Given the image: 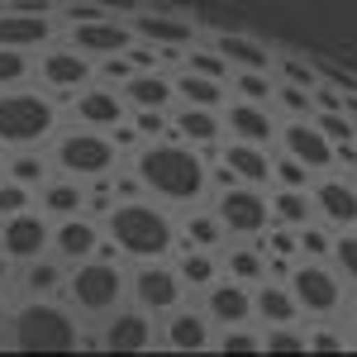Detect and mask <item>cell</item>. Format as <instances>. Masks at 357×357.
Here are the masks:
<instances>
[{"mask_svg": "<svg viewBox=\"0 0 357 357\" xmlns=\"http://www.w3.org/2000/svg\"><path fill=\"white\" fill-rule=\"evenodd\" d=\"M129 167L143 181V195L167 200V205H195L210 191V162L186 138H143Z\"/></svg>", "mask_w": 357, "mask_h": 357, "instance_id": "6da1fadb", "label": "cell"}, {"mask_svg": "<svg viewBox=\"0 0 357 357\" xmlns=\"http://www.w3.org/2000/svg\"><path fill=\"white\" fill-rule=\"evenodd\" d=\"M105 234H110V248L119 257H134V262H158V257H172V248L181 243L176 238V224L162 205H148L143 195L134 200H119L105 210Z\"/></svg>", "mask_w": 357, "mask_h": 357, "instance_id": "7a4b0ae2", "label": "cell"}, {"mask_svg": "<svg viewBox=\"0 0 357 357\" xmlns=\"http://www.w3.org/2000/svg\"><path fill=\"white\" fill-rule=\"evenodd\" d=\"M10 348L15 353H77L82 348V324L67 305L53 296H29L10 314Z\"/></svg>", "mask_w": 357, "mask_h": 357, "instance_id": "3957f363", "label": "cell"}, {"mask_svg": "<svg viewBox=\"0 0 357 357\" xmlns=\"http://www.w3.org/2000/svg\"><path fill=\"white\" fill-rule=\"evenodd\" d=\"M62 296H67V305H72L77 314H91V319H105L110 310H119L124 296H129L119 252H114V248H100L96 257L72 262V272L62 281Z\"/></svg>", "mask_w": 357, "mask_h": 357, "instance_id": "277c9868", "label": "cell"}, {"mask_svg": "<svg viewBox=\"0 0 357 357\" xmlns=\"http://www.w3.org/2000/svg\"><path fill=\"white\" fill-rule=\"evenodd\" d=\"M57 134V105L53 96L38 91H0V148H38Z\"/></svg>", "mask_w": 357, "mask_h": 357, "instance_id": "5b68a950", "label": "cell"}, {"mask_svg": "<svg viewBox=\"0 0 357 357\" xmlns=\"http://www.w3.org/2000/svg\"><path fill=\"white\" fill-rule=\"evenodd\" d=\"M53 162L62 176L96 181V176H110L119 167V143L110 129H72L53 143Z\"/></svg>", "mask_w": 357, "mask_h": 357, "instance_id": "8992f818", "label": "cell"}, {"mask_svg": "<svg viewBox=\"0 0 357 357\" xmlns=\"http://www.w3.org/2000/svg\"><path fill=\"white\" fill-rule=\"evenodd\" d=\"M286 286H291V296L301 305V314H314V319H329L343 305V276L329 272L319 257H310V262L301 257L291 267V276H286Z\"/></svg>", "mask_w": 357, "mask_h": 357, "instance_id": "52a82bcc", "label": "cell"}, {"mask_svg": "<svg viewBox=\"0 0 357 357\" xmlns=\"http://www.w3.org/2000/svg\"><path fill=\"white\" fill-rule=\"evenodd\" d=\"M215 215H220L224 234L257 238V234H267V224H272V205H267L262 186L234 181V186H224V191H220V200H215Z\"/></svg>", "mask_w": 357, "mask_h": 357, "instance_id": "ba28073f", "label": "cell"}, {"mask_svg": "<svg viewBox=\"0 0 357 357\" xmlns=\"http://www.w3.org/2000/svg\"><path fill=\"white\" fill-rule=\"evenodd\" d=\"M129 296H134L138 310H148V314H172L176 305L186 301V281L176 267H167V257L158 262H143L129 281Z\"/></svg>", "mask_w": 357, "mask_h": 357, "instance_id": "9c48e42d", "label": "cell"}, {"mask_svg": "<svg viewBox=\"0 0 357 357\" xmlns=\"http://www.w3.org/2000/svg\"><path fill=\"white\" fill-rule=\"evenodd\" d=\"M33 72H38V82L48 86V91H62V96H72V91H82V86L96 82V57H86L82 48H48V53L33 62Z\"/></svg>", "mask_w": 357, "mask_h": 357, "instance_id": "30bf717a", "label": "cell"}, {"mask_svg": "<svg viewBox=\"0 0 357 357\" xmlns=\"http://www.w3.org/2000/svg\"><path fill=\"white\" fill-rule=\"evenodd\" d=\"M48 243H53V224L38 210H20V215L0 220V252L10 262H33L38 252H48Z\"/></svg>", "mask_w": 357, "mask_h": 357, "instance_id": "8fae6325", "label": "cell"}, {"mask_svg": "<svg viewBox=\"0 0 357 357\" xmlns=\"http://www.w3.org/2000/svg\"><path fill=\"white\" fill-rule=\"evenodd\" d=\"M276 143H281V153H291V158L305 162L310 172H329V167H338L333 162V138H324V129H319L314 119H281Z\"/></svg>", "mask_w": 357, "mask_h": 357, "instance_id": "7c38bea8", "label": "cell"}, {"mask_svg": "<svg viewBox=\"0 0 357 357\" xmlns=\"http://www.w3.org/2000/svg\"><path fill=\"white\" fill-rule=\"evenodd\" d=\"M158 343V324L148 310H110L105 329H100V348L105 353H148Z\"/></svg>", "mask_w": 357, "mask_h": 357, "instance_id": "4fadbf2b", "label": "cell"}, {"mask_svg": "<svg viewBox=\"0 0 357 357\" xmlns=\"http://www.w3.org/2000/svg\"><path fill=\"white\" fill-rule=\"evenodd\" d=\"M129 29H134V38H148L153 48H162V57L186 53L195 43V24L181 20V15H172V10H134L129 15Z\"/></svg>", "mask_w": 357, "mask_h": 357, "instance_id": "5bb4252c", "label": "cell"}, {"mask_svg": "<svg viewBox=\"0 0 357 357\" xmlns=\"http://www.w3.org/2000/svg\"><path fill=\"white\" fill-rule=\"evenodd\" d=\"M57 38V24L48 20V10H20V5H5L0 10V48H43Z\"/></svg>", "mask_w": 357, "mask_h": 357, "instance_id": "9a60e30c", "label": "cell"}, {"mask_svg": "<svg viewBox=\"0 0 357 357\" xmlns=\"http://www.w3.org/2000/svg\"><path fill=\"white\" fill-rule=\"evenodd\" d=\"M158 343H167L172 353H210V348H215L210 314H205V310H186V305H176V310L167 314V324L158 329Z\"/></svg>", "mask_w": 357, "mask_h": 357, "instance_id": "2e32d148", "label": "cell"}, {"mask_svg": "<svg viewBox=\"0 0 357 357\" xmlns=\"http://www.w3.org/2000/svg\"><path fill=\"white\" fill-rule=\"evenodd\" d=\"M134 43V29L129 20H105V15H96V20H77L72 24V48H82L86 57H110V53H124Z\"/></svg>", "mask_w": 357, "mask_h": 357, "instance_id": "e0dca14e", "label": "cell"}, {"mask_svg": "<svg viewBox=\"0 0 357 357\" xmlns=\"http://www.w3.org/2000/svg\"><path fill=\"white\" fill-rule=\"evenodd\" d=\"M124 91H110V86H82L77 96H72V114L82 119L86 129H114V124H124L129 114H124Z\"/></svg>", "mask_w": 357, "mask_h": 357, "instance_id": "ac0fdd59", "label": "cell"}, {"mask_svg": "<svg viewBox=\"0 0 357 357\" xmlns=\"http://www.w3.org/2000/svg\"><path fill=\"white\" fill-rule=\"evenodd\" d=\"M205 314H210V324H248V319H257L252 314V286L248 281H210L205 286Z\"/></svg>", "mask_w": 357, "mask_h": 357, "instance_id": "d6986e66", "label": "cell"}, {"mask_svg": "<svg viewBox=\"0 0 357 357\" xmlns=\"http://www.w3.org/2000/svg\"><path fill=\"white\" fill-rule=\"evenodd\" d=\"M48 248L62 262H86V257H96L105 248V234H100V224L86 220V215H67V220L53 224V243Z\"/></svg>", "mask_w": 357, "mask_h": 357, "instance_id": "ffe728a7", "label": "cell"}, {"mask_svg": "<svg viewBox=\"0 0 357 357\" xmlns=\"http://www.w3.org/2000/svg\"><path fill=\"white\" fill-rule=\"evenodd\" d=\"M224 129H229L234 138H243V143H262V148H272L281 119H276L267 105H257V100H234V105L224 110Z\"/></svg>", "mask_w": 357, "mask_h": 357, "instance_id": "44dd1931", "label": "cell"}, {"mask_svg": "<svg viewBox=\"0 0 357 357\" xmlns=\"http://www.w3.org/2000/svg\"><path fill=\"white\" fill-rule=\"evenodd\" d=\"M310 200L314 210L333 224V229H357V186L343 181V176H324L310 186Z\"/></svg>", "mask_w": 357, "mask_h": 357, "instance_id": "7402d4cb", "label": "cell"}, {"mask_svg": "<svg viewBox=\"0 0 357 357\" xmlns=\"http://www.w3.org/2000/svg\"><path fill=\"white\" fill-rule=\"evenodd\" d=\"M172 134L186 138L191 148H215V143L224 138L220 105H186V100H181V110L172 114Z\"/></svg>", "mask_w": 357, "mask_h": 357, "instance_id": "603a6c76", "label": "cell"}, {"mask_svg": "<svg viewBox=\"0 0 357 357\" xmlns=\"http://www.w3.org/2000/svg\"><path fill=\"white\" fill-rule=\"evenodd\" d=\"M220 162L248 181V186H272V153L262 148V143H243V138H229L220 148Z\"/></svg>", "mask_w": 357, "mask_h": 357, "instance_id": "cb8c5ba5", "label": "cell"}, {"mask_svg": "<svg viewBox=\"0 0 357 357\" xmlns=\"http://www.w3.org/2000/svg\"><path fill=\"white\" fill-rule=\"evenodd\" d=\"M215 48H220V57L229 62V72L234 67H252V72H272L276 53L262 43V38H252V33H243V29H220L215 33Z\"/></svg>", "mask_w": 357, "mask_h": 357, "instance_id": "d4e9b609", "label": "cell"}, {"mask_svg": "<svg viewBox=\"0 0 357 357\" xmlns=\"http://www.w3.org/2000/svg\"><path fill=\"white\" fill-rule=\"evenodd\" d=\"M124 100H129L134 110H172V100H176V82L167 77L162 67H153V72H134V77L124 82Z\"/></svg>", "mask_w": 357, "mask_h": 357, "instance_id": "484cf974", "label": "cell"}, {"mask_svg": "<svg viewBox=\"0 0 357 357\" xmlns=\"http://www.w3.org/2000/svg\"><path fill=\"white\" fill-rule=\"evenodd\" d=\"M252 314L262 319V324H296L301 319V305L291 296V286L286 281H257V291H252Z\"/></svg>", "mask_w": 357, "mask_h": 357, "instance_id": "4316f807", "label": "cell"}, {"mask_svg": "<svg viewBox=\"0 0 357 357\" xmlns=\"http://www.w3.org/2000/svg\"><path fill=\"white\" fill-rule=\"evenodd\" d=\"M82 205H86V181H77V176H62V181H43L38 186V210L53 215V220L82 215Z\"/></svg>", "mask_w": 357, "mask_h": 357, "instance_id": "83f0119b", "label": "cell"}, {"mask_svg": "<svg viewBox=\"0 0 357 357\" xmlns=\"http://www.w3.org/2000/svg\"><path fill=\"white\" fill-rule=\"evenodd\" d=\"M172 82H176V96L186 105H224V91H229V82L205 77V72H191V67H181V77H172Z\"/></svg>", "mask_w": 357, "mask_h": 357, "instance_id": "f1b7e54d", "label": "cell"}, {"mask_svg": "<svg viewBox=\"0 0 357 357\" xmlns=\"http://www.w3.org/2000/svg\"><path fill=\"white\" fill-rule=\"evenodd\" d=\"M62 281H67L62 257H43V252H38L33 262H24V291H29V296H57Z\"/></svg>", "mask_w": 357, "mask_h": 357, "instance_id": "f546056e", "label": "cell"}, {"mask_svg": "<svg viewBox=\"0 0 357 357\" xmlns=\"http://www.w3.org/2000/svg\"><path fill=\"white\" fill-rule=\"evenodd\" d=\"M267 205H272V220H276V224H291V229L310 224V215H314V200H310V191H291V186H281L276 195H267Z\"/></svg>", "mask_w": 357, "mask_h": 357, "instance_id": "4dcf8cb0", "label": "cell"}, {"mask_svg": "<svg viewBox=\"0 0 357 357\" xmlns=\"http://www.w3.org/2000/svg\"><path fill=\"white\" fill-rule=\"evenodd\" d=\"M229 91H238V100H257V105H272L276 77H272V72H252V67H234V72H229Z\"/></svg>", "mask_w": 357, "mask_h": 357, "instance_id": "1f68e13d", "label": "cell"}, {"mask_svg": "<svg viewBox=\"0 0 357 357\" xmlns=\"http://www.w3.org/2000/svg\"><path fill=\"white\" fill-rule=\"evenodd\" d=\"M181 281H186V291H205L215 276H220V262L210 257V248H186V257H181Z\"/></svg>", "mask_w": 357, "mask_h": 357, "instance_id": "d6a6232c", "label": "cell"}, {"mask_svg": "<svg viewBox=\"0 0 357 357\" xmlns=\"http://www.w3.org/2000/svg\"><path fill=\"white\" fill-rule=\"evenodd\" d=\"M181 248H220L224 243V224L220 215H191V220L176 229Z\"/></svg>", "mask_w": 357, "mask_h": 357, "instance_id": "836d02e7", "label": "cell"}, {"mask_svg": "<svg viewBox=\"0 0 357 357\" xmlns=\"http://www.w3.org/2000/svg\"><path fill=\"white\" fill-rule=\"evenodd\" d=\"M224 267H229L234 281H248V286H252V281L267 276V252H262V248H234Z\"/></svg>", "mask_w": 357, "mask_h": 357, "instance_id": "e575fe53", "label": "cell"}, {"mask_svg": "<svg viewBox=\"0 0 357 357\" xmlns=\"http://www.w3.org/2000/svg\"><path fill=\"white\" fill-rule=\"evenodd\" d=\"M5 176H15V181H24V186H33V191H38V186L48 181V162H43L38 153L20 148V153H15V158L5 162Z\"/></svg>", "mask_w": 357, "mask_h": 357, "instance_id": "d590c367", "label": "cell"}, {"mask_svg": "<svg viewBox=\"0 0 357 357\" xmlns=\"http://www.w3.org/2000/svg\"><path fill=\"white\" fill-rule=\"evenodd\" d=\"M272 100H281L291 119H310V114H314V91H310V86H296V82H281V77H276Z\"/></svg>", "mask_w": 357, "mask_h": 357, "instance_id": "8d00e7d4", "label": "cell"}, {"mask_svg": "<svg viewBox=\"0 0 357 357\" xmlns=\"http://www.w3.org/2000/svg\"><path fill=\"white\" fill-rule=\"evenodd\" d=\"M272 181L276 186H291V191H310L314 186V172L305 162H296L291 153H281V158H272Z\"/></svg>", "mask_w": 357, "mask_h": 357, "instance_id": "74e56055", "label": "cell"}, {"mask_svg": "<svg viewBox=\"0 0 357 357\" xmlns=\"http://www.w3.org/2000/svg\"><path fill=\"white\" fill-rule=\"evenodd\" d=\"M220 353H234V357H248V353H262V333H252L248 324H229V329L215 338Z\"/></svg>", "mask_w": 357, "mask_h": 357, "instance_id": "f35d334b", "label": "cell"}, {"mask_svg": "<svg viewBox=\"0 0 357 357\" xmlns=\"http://www.w3.org/2000/svg\"><path fill=\"white\" fill-rule=\"evenodd\" d=\"M29 77H33V62H29L24 48H0V91L29 82Z\"/></svg>", "mask_w": 357, "mask_h": 357, "instance_id": "ab89813d", "label": "cell"}, {"mask_svg": "<svg viewBox=\"0 0 357 357\" xmlns=\"http://www.w3.org/2000/svg\"><path fill=\"white\" fill-rule=\"evenodd\" d=\"M262 353H305V333L296 329V324H267V333H262Z\"/></svg>", "mask_w": 357, "mask_h": 357, "instance_id": "60d3db41", "label": "cell"}, {"mask_svg": "<svg viewBox=\"0 0 357 357\" xmlns=\"http://www.w3.org/2000/svg\"><path fill=\"white\" fill-rule=\"evenodd\" d=\"M20 210H33V186L5 176V181H0V220H10V215H20Z\"/></svg>", "mask_w": 357, "mask_h": 357, "instance_id": "b9f144b4", "label": "cell"}, {"mask_svg": "<svg viewBox=\"0 0 357 357\" xmlns=\"http://www.w3.org/2000/svg\"><path fill=\"white\" fill-rule=\"evenodd\" d=\"M186 67H191V72H205V77H220V82H229V62H224L220 57V48H215V43H210V48H186Z\"/></svg>", "mask_w": 357, "mask_h": 357, "instance_id": "7bdbcfd3", "label": "cell"}, {"mask_svg": "<svg viewBox=\"0 0 357 357\" xmlns=\"http://www.w3.org/2000/svg\"><path fill=\"white\" fill-rule=\"evenodd\" d=\"M329 257L338 262V276H343V281H357V234L353 229H343V234L333 238Z\"/></svg>", "mask_w": 357, "mask_h": 357, "instance_id": "ee69618b", "label": "cell"}, {"mask_svg": "<svg viewBox=\"0 0 357 357\" xmlns=\"http://www.w3.org/2000/svg\"><path fill=\"white\" fill-rule=\"evenodd\" d=\"M272 67H276V72H281V82H296V86H310V91H314V82H319V67H314V62H301V57H296V53L276 57Z\"/></svg>", "mask_w": 357, "mask_h": 357, "instance_id": "f6af8a7d", "label": "cell"}, {"mask_svg": "<svg viewBox=\"0 0 357 357\" xmlns=\"http://www.w3.org/2000/svg\"><path fill=\"white\" fill-rule=\"evenodd\" d=\"M314 67H319V82H329L333 91H343V96H357V72L353 67H338L333 57H314Z\"/></svg>", "mask_w": 357, "mask_h": 357, "instance_id": "bcb514c9", "label": "cell"}, {"mask_svg": "<svg viewBox=\"0 0 357 357\" xmlns=\"http://www.w3.org/2000/svg\"><path fill=\"white\" fill-rule=\"evenodd\" d=\"M296 238H301V257H329V248H333V234L319 229V224H301Z\"/></svg>", "mask_w": 357, "mask_h": 357, "instance_id": "7dc6e473", "label": "cell"}, {"mask_svg": "<svg viewBox=\"0 0 357 357\" xmlns=\"http://www.w3.org/2000/svg\"><path fill=\"white\" fill-rule=\"evenodd\" d=\"M262 252H276V257H301V238H296V229H291V224H276V229H267Z\"/></svg>", "mask_w": 357, "mask_h": 357, "instance_id": "c3c4849f", "label": "cell"}, {"mask_svg": "<svg viewBox=\"0 0 357 357\" xmlns=\"http://www.w3.org/2000/svg\"><path fill=\"white\" fill-rule=\"evenodd\" d=\"M305 353H348V338L333 329H310L305 333Z\"/></svg>", "mask_w": 357, "mask_h": 357, "instance_id": "681fc988", "label": "cell"}, {"mask_svg": "<svg viewBox=\"0 0 357 357\" xmlns=\"http://www.w3.org/2000/svg\"><path fill=\"white\" fill-rule=\"evenodd\" d=\"M129 124H134V129H138L143 138H162L167 129H172L167 110H134V119H129Z\"/></svg>", "mask_w": 357, "mask_h": 357, "instance_id": "f907efd6", "label": "cell"}, {"mask_svg": "<svg viewBox=\"0 0 357 357\" xmlns=\"http://www.w3.org/2000/svg\"><path fill=\"white\" fill-rule=\"evenodd\" d=\"M96 77H100V82H129V77H134V62H129V53H110V57H100Z\"/></svg>", "mask_w": 357, "mask_h": 357, "instance_id": "816d5d0a", "label": "cell"}, {"mask_svg": "<svg viewBox=\"0 0 357 357\" xmlns=\"http://www.w3.org/2000/svg\"><path fill=\"white\" fill-rule=\"evenodd\" d=\"M5 324H10V310H5V301H0V329H5Z\"/></svg>", "mask_w": 357, "mask_h": 357, "instance_id": "f5cc1de1", "label": "cell"}, {"mask_svg": "<svg viewBox=\"0 0 357 357\" xmlns=\"http://www.w3.org/2000/svg\"><path fill=\"white\" fill-rule=\"evenodd\" d=\"M0 276H10V257L5 252H0Z\"/></svg>", "mask_w": 357, "mask_h": 357, "instance_id": "db71d44e", "label": "cell"}, {"mask_svg": "<svg viewBox=\"0 0 357 357\" xmlns=\"http://www.w3.org/2000/svg\"><path fill=\"white\" fill-rule=\"evenodd\" d=\"M353 348H357V314H353Z\"/></svg>", "mask_w": 357, "mask_h": 357, "instance_id": "11a10c76", "label": "cell"}]
</instances>
